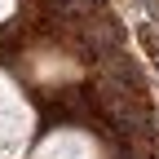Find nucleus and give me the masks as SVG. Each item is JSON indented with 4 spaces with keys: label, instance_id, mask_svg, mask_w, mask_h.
Returning a JSON list of instances; mask_svg holds the SVG:
<instances>
[{
    "label": "nucleus",
    "instance_id": "nucleus-3",
    "mask_svg": "<svg viewBox=\"0 0 159 159\" xmlns=\"http://www.w3.org/2000/svg\"><path fill=\"white\" fill-rule=\"evenodd\" d=\"M9 13H13V0H0V22H5Z\"/></svg>",
    "mask_w": 159,
    "mask_h": 159
},
{
    "label": "nucleus",
    "instance_id": "nucleus-2",
    "mask_svg": "<svg viewBox=\"0 0 159 159\" xmlns=\"http://www.w3.org/2000/svg\"><path fill=\"white\" fill-rule=\"evenodd\" d=\"M31 159H102V150H97V142L89 133L57 128V133H49L44 142L31 150Z\"/></svg>",
    "mask_w": 159,
    "mask_h": 159
},
{
    "label": "nucleus",
    "instance_id": "nucleus-1",
    "mask_svg": "<svg viewBox=\"0 0 159 159\" xmlns=\"http://www.w3.org/2000/svg\"><path fill=\"white\" fill-rule=\"evenodd\" d=\"M27 128H31V111H27V102L18 97V89L9 84V80L0 75V159H13V155H18Z\"/></svg>",
    "mask_w": 159,
    "mask_h": 159
}]
</instances>
